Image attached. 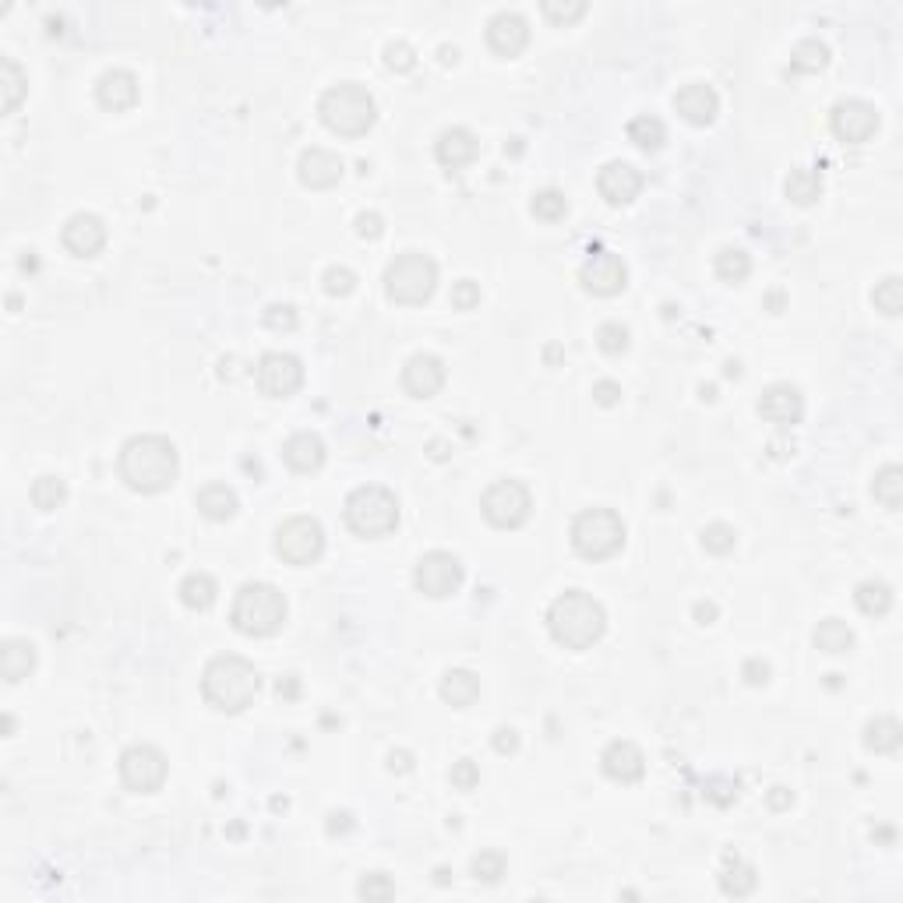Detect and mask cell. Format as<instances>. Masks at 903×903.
Here are the masks:
<instances>
[{
  "mask_svg": "<svg viewBox=\"0 0 903 903\" xmlns=\"http://www.w3.org/2000/svg\"><path fill=\"white\" fill-rule=\"evenodd\" d=\"M180 477V452L166 434H135L120 448V480L138 494H163Z\"/></svg>",
  "mask_w": 903,
  "mask_h": 903,
  "instance_id": "1",
  "label": "cell"
},
{
  "mask_svg": "<svg viewBox=\"0 0 903 903\" xmlns=\"http://www.w3.org/2000/svg\"><path fill=\"white\" fill-rule=\"evenodd\" d=\"M547 628H551V639L558 646H565V650H590V646H597L604 639L607 611L590 593L565 590L547 607Z\"/></svg>",
  "mask_w": 903,
  "mask_h": 903,
  "instance_id": "2",
  "label": "cell"
},
{
  "mask_svg": "<svg viewBox=\"0 0 903 903\" xmlns=\"http://www.w3.org/2000/svg\"><path fill=\"white\" fill-rule=\"evenodd\" d=\"M262 688V678L254 671L251 660L237 657V653H219L205 664L202 674V695L216 713H244Z\"/></svg>",
  "mask_w": 903,
  "mask_h": 903,
  "instance_id": "3",
  "label": "cell"
},
{
  "mask_svg": "<svg viewBox=\"0 0 903 903\" xmlns=\"http://www.w3.org/2000/svg\"><path fill=\"white\" fill-rule=\"evenodd\" d=\"M318 117L332 135L360 138V135H367L374 127V120H378V103H374V96L364 89V85L339 82L321 96Z\"/></svg>",
  "mask_w": 903,
  "mask_h": 903,
  "instance_id": "4",
  "label": "cell"
},
{
  "mask_svg": "<svg viewBox=\"0 0 903 903\" xmlns=\"http://www.w3.org/2000/svg\"><path fill=\"white\" fill-rule=\"evenodd\" d=\"M230 621L247 639H269L286 621V597L272 583H244L233 597Z\"/></svg>",
  "mask_w": 903,
  "mask_h": 903,
  "instance_id": "5",
  "label": "cell"
},
{
  "mask_svg": "<svg viewBox=\"0 0 903 903\" xmlns=\"http://www.w3.org/2000/svg\"><path fill=\"white\" fill-rule=\"evenodd\" d=\"M343 519H346V526L364 540L389 537V533L399 526V498L389 491V487L364 484L346 498Z\"/></svg>",
  "mask_w": 903,
  "mask_h": 903,
  "instance_id": "6",
  "label": "cell"
},
{
  "mask_svg": "<svg viewBox=\"0 0 903 903\" xmlns=\"http://www.w3.org/2000/svg\"><path fill=\"white\" fill-rule=\"evenodd\" d=\"M572 551L586 561H607L625 547V523L614 508H586L572 519Z\"/></svg>",
  "mask_w": 903,
  "mask_h": 903,
  "instance_id": "7",
  "label": "cell"
},
{
  "mask_svg": "<svg viewBox=\"0 0 903 903\" xmlns=\"http://www.w3.org/2000/svg\"><path fill=\"white\" fill-rule=\"evenodd\" d=\"M434 286H438V265L424 251L396 254L389 262V269H385V293L396 304H406V307L427 304Z\"/></svg>",
  "mask_w": 903,
  "mask_h": 903,
  "instance_id": "8",
  "label": "cell"
},
{
  "mask_svg": "<svg viewBox=\"0 0 903 903\" xmlns=\"http://www.w3.org/2000/svg\"><path fill=\"white\" fill-rule=\"evenodd\" d=\"M480 512H484V519L494 526V530H519L533 512L530 487H526L523 480H512V477L494 480V484L484 491V498H480Z\"/></svg>",
  "mask_w": 903,
  "mask_h": 903,
  "instance_id": "9",
  "label": "cell"
},
{
  "mask_svg": "<svg viewBox=\"0 0 903 903\" xmlns=\"http://www.w3.org/2000/svg\"><path fill=\"white\" fill-rule=\"evenodd\" d=\"M325 551V530L311 515H293L276 530V554L286 565H314Z\"/></svg>",
  "mask_w": 903,
  "mask_h": 903,
  "instance_id": "10",
  "label": "cell"
},
{
  "mask_svg": "<svg viewBox=\"0 0 903 903\" xmlns=\"http://www.w3.org/2000/svg\"><path fill=\"white\" fill-rule=\"evenodd\" d=\"M463 579H466V568L452 551H427L424 558L417 561V568H413V583H417V590L431 600L456 597Z\"/></svg>",
  "mask_w": 903,
  "mask_h": 903,
  "instance_id": "11",
  "label": "cell"
},
{
  "mask_svg": "<svg viewBox=\"0 0 903 903\" xmlns=\"http://www.w3.org/2000/svg\"><path fill=\"white\" fill-rule=\"evenodd\" d=\"M170 762L156 745H131L120 755V780L131 794H156L166 784Z\"/></svg>",
  "mask_w": 903,
  "mask_h": 903,
  "instance_id": "12",
  "label": "cell"
},
{
  "mask_svg": "<svg viewBox=\"0 0 903 903\" xmlns=\"http://www.w3.org/2000/svg\"><path fill=\"white\" fill-rule=\"evenodd\" d=\"M254 385H258L262 396L286 399L304 385V364H300V357H293V353L272 350L258 360V367H254Z\"/></svg>",
  "mask_w": 903,
  "mask_h": 903,
  "instance_id": "13",
  "label": "cell"
},
{
  "mask_svg": "<svg viewBox=\"0 0 903 903\" xmlns=\"http://www.w3.org/2000/svg\"><path fill=\"white\" fill-rule=\"evenodd\" d=\"M833 135L847 145H861L879 131V110L865 99H840L829 113Z\"/></svg>",
  "mask_w": 903,
  "mask_h": 903,
  "instance_id": "14",
  "label": "cell"
},
{
  "mask_svg": "<svg viewBox=\"0 0 903 903\" xmlns=\"http://www.w3.org/2000/svg\"><path fill=\"white\" fill-rule=\"evenodd\" d=\"M579 283L593 293V297H614L628 286V269L614 251H597L593 258H586V265L579 269Z\"/></svg>",
  "mask_w": 903,
  "mask_h": 903,
  "instance_id": "15",
  "label": "cell"
},
{
  "mask_svg": "<svg viewBox=\"0 0 903 903\" xmlns=\"http://www.w3.org/2000/svg\"><path fill=\"white\" fill-rule=\"evenodd\" d=\"M445 378V360L434 357V353H413L403 367V389L413 399H434L441 392V385H445Z\"/></svg>",
  "mask_w": 903,
  "mask_h": 903,
  "instance_id": "16",
  "label": "cell"
},
{
  "mask_svg": "<svg viewBox=\"0 0 903 903\" xmlns=\"http://www.w3.org/2000/svg\"><path fill=\"white\" fill-rule=\"evenodd\" d=\"M600 769H604V777L614 780V784H639L646 777V755L635 741H611L600 755Z\"/></svg>",
  "mask_w": 903,
  "mask_h": 903,
  "instance_id": "17",
  "label": "cell"
},
{
  "mask_svg": "<svg viewBox=\"0 0 903 903\" xmlns=\"http://www.w3.org/2000/svg\"><path fill=\"white\" fill-rule=\"evenodd\" d=\"M60 240L75 258H96L106 247V223L96 212H75L60 230Z\"/></svg>",
  "mask_w": 903,
  "mask_h": 903,
  "instance_id": "18",
  "label": "cell"
},
{
  "mask_svg": "<svg viewBox=\"0 0 903 903\" xmlns=\"http://www.w3.org/2000/svg\"><path fill=\"white\" fill-rule=\"evenodd\" d=\"M346 173V163L336 156V152L329 149H304L300 152V163H297V177L304 187H311V191H329V187H336L339 180H343Z\"/></svg>",
  "mask_w": 903,
  "mask_h": 903,
  "instance_id": "19",
  "label": "cell"
},
{
  "mask_svg": "<svg viewBox=\"0 0 903 903\" xmlns=\"http://www.w3.org/2000/svg\"><path fill=\"white\" fill-rule=\"evenodd\" d=\"M597 191L600 198H604L607 205H614V209H621V205L635 202L642 191V173L635 170L632 163H621V159H614V163H607L604 170L597 173Z\"/></svg>",
  "mask_w": 903,
  "mask_h": 903,
  "instance_id": "20",
  "label": "cell"
},
{
  "mask_svg": "<svg viewBox=\"0 0 903 903\" xmlns=\"http://www.w3.org/2000/svg\"><path fill=\"white\" fill-rule=\"evenodd\" d=\"M759 417L766 420V424H777V427L801 424V417H805V396H801L794 385H784V381H780V385H769L759 399Z\"/></svg>",
  "mask_w": 903,
  "mask_h": 903,
  "instance_id": "21",
  "label": "cell"
},
{
  "mask_svg": "<svg viewBox=\"0 0 903 903\" xmlns=\"http://www.w3.org/2000/svg\"><path fill=\"white\" fill-rule=\"evenodd\" d=\"M530 43V25H526L523 15L515 11H498V15L487 22V46H491L498 57H519Z\"/></svg>",
  "mask_w": 903,
  "mask_h": 903,
  "instance_id": "22",
  "label": "cell"
},
{
  "mask_svg": "<svg viewBox=\"0 0 903 903\" xmlns=\"http://www.w3.org/2000/svg\"><path fill=\"white\" fill-rule=\"evenodd\" d=\"M434 156L445 170H466L480 156V142L470 127H445L434 142Z\"/></svg>",
  "mask_w": 903,
  "mask_h": 903,
  "instance_id": "23",
  "label": "cell"
},
{
  "mask_svg": "<svg viewBox=\"0 0 903 903\" xmlns=\"http://www.w3.org/2000/svg\"><path fill=\"white\" fill-rule=\"evenodd\" d=\"M674 110L681 113V117L688 120V124L695 127H706L717 120L720 113V96L713 85L706 82H692L685 85V89H678V96H674Z\"/></svg>",
  "mask_w": 903,
  "mask_h": 903,
  "instance_id": "24",
  "label": "cell"
},
{
  "mask_svg": "<svg viewBox=\"0 0 903 903\" xmlns=\"http://www.w3.org/2000/svg\"><path fill=\"white\" fill-rule=\"evenodd\" d=\"M96 99L103 110H113V113L131 110V106L138 103V78L124 68L103 71L96 82Z\"/></svg>",
  "mask_w": 903,
  "mask_h": 903,
  "instance_id": "25",
  "label": "cell"
},
{
  "mask_svg": "<svg viewBox=\"0 0 903 903\" xmlns=\"http://www.w3.org/2000/svg\"><path fill=\"white\" fill-rule=\"evenodd\" d=\"M325 441H321V434L314 431H297L290 441L283 445V459L290 470L297 473H318L321 466H325Z\"/></svg>",
  "mask_w": 903,
  "mask_h": 903,
  "instance_id": "26",
  "label": "cell"
},
{
  "mask_svg": "<svg viewBox=\"0 0 903 903\" xmlns=\"http://www.w3.org/2000/svg\"><path fill=\"white\" fill-rule=\"evenodd\" d=\"M36 671V646L25 639H8L0 646V674L8 685H18L22 678Z\"/></svg>",
  "mask_w": 903,
  "mask_h": 903,
  "instance_id": "27",
  "label": "cell"
},
{
  "mask_svg": "<svg viewBox=\"0 0 903 903\" xmlns=\"http://www.w3.org/2000/svg\"><path fill=\"white\" fill-rule=\"evenodd\" d=\"M441 699L448 702L452 709H466L477 702L480 695V678L473 671H466V667H452V671H445V678H441Z\"/></svg>",
  "mask_w": 903,
  "mask_h": 903,
  "instance_id": "28",
  "label": "cell"
},
{
  "mask_svg": "<svg viewBox=\"0 0 903 903\" xmlns=\"http://www.w3.org/2000/svg\"><path fill=\"white\" fill-rule=\"evenodd\" d=\"M195 501H198V512H202L205 519H212V523H226V519H233L240 508L237 491L226 484H205Z\"/></svg>",
  "mask_w": 903,
  "mask_h": 903,
  "instance_id": "29",
  "label": "cell"
},
{
  "mask_svg": "<svg viewBox=\"0 0 903 903\" xmlns=\"http://www.w3.org/2000/svg\"><path fill=\"white\" fill-rule=\"evenodd\" d=\"M180 600H184V607H191V611H209L212 604H216V579H212L209 572H187L184 579H180Z\"/></svg>",
  "mask_w": 903,
  "mask_h": 903,
  "instance_id": "30",
  "label": "cell"
},
{
  "mask_svg": "<svg viewBox=\"0 0 903 903\" xmlns=\"http://www.w3.org/2000/svg\"><path fill=\"white\" fill-rule=\"evenodd\" d=\"M812 642H815V650L829 653V657H840V653L854 650V628L840 618H826V621H819Z\"/></svg>",
  "mask_w": 903,
  "mask_h": 903,
  "instance_id": "31",
  "label": "cell"
},
{
  "mask_svg": "<svg viewBox=\"0 0 903 903\" xmlns=\"http://www.w3.org/2000/svg\"><path fill=\"white\" fill-rule=\"evenodd\" d=\"M784 195L794 205H815L822 198V173L815 166H798L784 180Z\"/></svg>",
  "mask_w": 903,
  "mask_h": 903,
  "instance_id": "32",
  "label": "cell"
},
{
  "mask_svg": "<svg viewBox=\"0 0 903 903\" xmlns=\"http://www.w3.org/2000/svg\"><path fill=\"white\" fill-rule=\"evenodd\" d=\"M903 741V727L896 717H875L865 724V748L875 755H889L896 752Z\"/></svg>",
  "mask_w": 903,
  "mask_h": 903,
  "instance_id": "33",
  "label": "cell"
},
{
  "mask_svg": "<svg viewBox=\"0 0 903 903\" xmlns=\"http://www.w3.org/2000/svg\"><path fill=\"white\" fill-rule=\"evenodd\" d=\"M872 498L879 501L886 512H900L903 505V470L896 463L882 466L872 480Z\"/></svg>",
  "mask_w": 903,
  "mask_h": 903,
  "instance_id": "34",
  "label": "cell"
},
{
  "mask_svg": "<svg viewBox=\"0 0 903 903\" xmlns=\"http://www.w3.org/2000/svg\"><path fill=\"white\" fill-rule=\"evenodd\" d=\"M25 92H29V78L18 68V60H0V96H4V113H15L22 106Z\"/></svg>",
  "mask_w": 903,
  "mask_h": 903,
  "instance_id": "35",
  "label": "cell"
},
{
  "mask_svg": "<svg viewBox=\"0 0 903 903\" xmlns=\"http://www.w3.org/2000/svg\"><path fill=\"white\" fill-rule=\"evenodd\" d=\"M854 604H858V611L868 614V618H882V614L893 607V590H889V583H882V579H868V583H861L858 593H854Z\"/></svg>",
  "mask_w": 903,
  "mask_h": 903,
  "instance_id": "36",
  "label": "cell"
},
{
  "mask_svg": "<svg viewBox=\"0 0 903 903\" xmlns=\"http://www.w3.org/2000/svg\"><path fill=\"white\" fill-rule=\"evenodd\" d=\"M628 142L639 145L642 152H657L660 145L667 142V127H664V120H660V117H650V113H646V117L628 120Z\"/></svg>",
  "mask_w": 903,
  "mask_h": 903,
  "instance_id": "37",
  "label": "cell"
},
{
  "mask_svg": "<svg viewBox=\"0 0 903 903\" xmlns=\"http://www.w3.org/2000/svg\"><path fill=\"white\" fill-rule=\"evenodd\" d=\"M829 64V46L822 39H801L791 53V68L801 71V75H819Z\"/></svg>",
  "mask_w": 903,
  "mask_h": 903,
  "instance_id": "38",
  "label": "cell"
},
{
  "mask_svg": "<svg viewBox=\"0 0 903 903\" xmlns=\"http://www.w3.org/2000/svg\"><path fill=\"white\" fill-rule=\"evenodd\" d=\"M755 882H759V875H755V868L748 861L727 858V868L720 872V889L727 896H748L755 889Z\"/></svg>",
  "mask_w": 903,
  "mask_h": 903,
  "instance_id": "39",
  "label": "cell"
},
{
  "mask_svg": "<svg viewBox=\"0 0 903 903\" xmlns=\"http://www.w3.org/2000/svg\"><path fill=\"white\" fill-rule=\"evenodd\" d=\"M713 269H717V276L724 279V283L738 286V283H745L748 272H752V258H748L741 247H724V251L717 254V265H713Z\"/></svg>",
  "mask_w": 903,
  "mask_h": 903,
  "instance_id": "40",
  "label": "cell"
},
{
  "mask_svg": "<svg viewBox=\"0 0 903 903\" xmlns=\"http://www.w3.org/2000/svg\"><path fill=\"white\" fill-rule=\"evenodd\" d=\"M32 505L39 508V512H53V508H60L64 501H68V484L60 477H39L36 484H32L29 491Z\"/></svg>",
  "mask_w": 903,
  "mask_h": 903,
  "instance_id": "41",
  "label": "cell"
},
{
  "mask_svg": "<svg viewBox=\"0 0 903 903\" xmlns=\"http://www.w3.org/2000/svg\"><path fill=\"white\" fill-rule=\"evenodd\" d=\"M533 216L544 219V223H558V219L568 216V198L561 195V191H554V187H547V191H537L530 202Z\"/></svg>",
  "mask_w": 903,
  "mask_h": 903,
  "instance_id": "42",
  "label": "cell"
},
{
  "mask_svg": "<svg viewBox=\"0 0 903 903\" xmlns=\"http://www.w3.org/2000/svg\"><path fill=\"white\" fill-rule=\"evenodd\" d=\"M872 300H875V307H879L882 314L896 318V314L903 311V279L900 276H886L879 286H875Z\"/></svg>",
  "mask_w": 903,
  "mask_h": 903,
  "instance_id": "43",
  "label": "cell"
},
{
  "mask_svg": "<svg viewBox=\"0 0 903 903\" xmlns=\"http://www.w3.org/2000/svg\"><path fill=\"white\" fill-rule=\"evenodd\" d=\"M505 868H508V861H505V854H501V851H480L477 858H473L470 872H473V879H477V882H487V886H494V882H501Z\"/></svg>",
  "mask_w": 903,
  "mask_h": 903,
  "instance_id": "44",
  "label": "cell"
},
{
  "mask_svg": "<svg viewBox=\"0 0 903 903\" xmlns=\"http://www.w3.org/2000/svg\"><path fill=\"white\" fill-rule=\"evenodd\" d=\"M734 544H738V533H734V526L709 523L706 530H702V547H706L709 554H731Z\"/></svg>",
  "mask_w": 903,
  "mask_h": 903,
  "instance_id": "45",
  "label": "cell"
},
{
  "mask_svg": "<svg viewBox=\"0 0 903 903\" xmlns=\"http://www.w3.org/2000/svg\"><path fill=\"white\" fill-rule=\"evenodd\" d=\"M628 329L621 325V321H607V325H600L597 329V346L600 353H607V357H618V353L628 350Z\"/></svg>",
  "mask_w": 903,
  "mask_h": 903,
  "instance_id": "46",
  "label": "cell"
},
{
  "mask_svg": "<svg viewBox=\"0 0 903 903\" xmlns=\"http://www.w3.org/2000/svg\"><path fill=\"white\" fill-rule=\"evenodd\" d=\"M357 893H360V900H367V903L392 900V896H396V882H392L385 872H367L364 879H360Z\"/></svg>",
  "mask_w": 903,
  "mask_h": 903,
  "instance_id": "47",
  "label": "cell"
},
{
  "mask_svg": "<svg viewBox=\"0 0 903 903\" xmlns=\"http://www.w3.org/2000/svg\"><path fill=\"white\" fill-rule=\"evenodd\" d=\"M544 18L554 25H572L586 15V0H572V4H561V0H544Z\"/></svg>",
  "mask_w": 903,
  "mask_h": 903,
  "instance_id": "48",
  "label": "cell"
},
{
  "mask_svg": "<svg viewBox=\"0 0 903 903\" xmlns=\"http://www.w3.org/2000/svg\"><path fill=\"white\" fill-rule=\"evenodd\" d=\"M321 283H325V293H329V297H350V293L357 290V276H353V269H346V265L325 269Z\"/></svg>",
  "mask_w": 903,
  "mask_h": 903,
  "instance_id": "49",
  "label": "cell"
},
{
  "mask_svg": "<svg viewBox=\"0 0 903 903\" xmlns=\"http://www.w3.org/2000/svg\"><path fill=\"white\" fill-rule=\"evenodd\" d=\"M385 68L396 71V75H406V71L417 68V50H413L410 43H403V39H399V43H389L385 46Z\"/></svg>",
  "mask_w": 903,
  "mask_h": 903,
  "instance_id": "50",
  "label": "cell"
},
{
  "mask_svg": "<svg viewBox=\"0 0 903 903\" xmlns=\"http://www.w3.org/2000/svg\"><path fill=\"white\" fill-rule=\"evenodd\" d=\"M448 780H452V787H456V791H473V787L480 784L477 762H473V759L452 762V769H448Z\"/></svg>",
  "mask_w": 903,
  "mask_h": 903,
  "instance_id": "51",
  "label": "cell"
},
{
  "mask_svg": "<svg viewBox=\"0 0 903 903\" xmlns=\"http://www.w3.org/2000/svg\"><path fill=\"white\" fill-rule=\"evenodd\" d=\"M452 307L456 311H473V307H480V286L473 283V279H459V283H452Z\"/></svg>",
  "mask_w": 903,
  "mask_h": 903,
  "instance_id": "52",
  "label": "cell"
},
{
  "mask_svg": "<svg viewBox=\"0 0 903 903\" xmlns=\"http://www.w3.org/2000/svg\"><path fill=\"white\" fill-rule=\"evenodd\" d=\"M265 325H269L272 332H293L297 329V311H293L290 304H272L269 311H265Z\"/></svg>",
  "mask_w": 903,
  "mask_h": 903,
  "instance_id": "53",
  "label": "cell"
},
{
  "mask_svg": "<svg viewBox=\"0 0 903 903\" xmlns=\"http://www.w3.org/2000/svg\"><path fill=\"white\" fill-rule=\"evenodd\" d=\"M357 233L364 240H378L381 233H385V223H381L378 212H360V216H357Z\"/></svg>",
  "mask_w": 903,
  "mask_h": 903,
  "instance_id": "54",
  "label": "cell"
},
{
  "mask_svg": "<svg viewBox=\"0 0 903 903\" xmlns=\"http://www.w3.org/2000/svg\"><path fill=\"white\" fill-rule=\"evenodd\" d=\"M741 674H745L748 685H766V681H769V664L762 657H752V660H745Z\"/></svg>",
  "mask_w": 903,
  "mask_h": 903,
  "instance_id": "55",
  "label": "cell"
},
{
  "mask_svg": "<svg viewBox=\"0 0 903 903\" xmlns=\"http://www.w3.org/2000/svg\"><path fill=\"white\" fill-rule=\"evenodd\" d=\"M593 399H597L600 406H614L621 399V385L618 381H597V385H593Z\"/></svg>",
  "mask_w": 903,
  "mask_h": 903,
  "instance_id": "56",
  "label": "cell"
},
{
  "mask_svg": "<svg viewBox=\"0 0 903 903\" xmlns=\"http://www.w3.org/2000/svg\"><path fill=\"white\" fill-rule=\"evenodd\" d=\"M494 752H501V755L519 752V734H515L512 727H498V731H494Z\"/></svg>",
  "mask_w": 903,
  "mask_h": 903,
  "instance_id": "57",
  "label": "cell"
},
{
  "mask_svg": "<svg viewBox=\"0 0 903 903\" xmlns=\"http://www.w3.org/2000/svg\"><path fill=\"white\" fill-rule=\"evenodd\" d=\"M766 801H769V808H777V812H780V808H791L794 805V794L787 791V787H773Z\"/></svg>",
  "mask_w": 903,
  "mask_h": 903,
  "instance_id": "58",
  "label": "cell"
},
{
  "mask_svg": "<svg viewBox=\"0 0 903 903\" xmlns=\"http://www.w3.org/2000/svg\"><path fill=\"white\" fill-rule=\"evenodd\" d=\"M389 769H392V773H410V769H413V755L410 752H392L389 755Z\"/></svg>",
  "mask_w": 903,
  "mask_h": 903,
  "instance_id": "59",
  "label": "cell"
},
{
  "mask_svg": "<svg viewBox=\"0 0 903 903\" xmlns=\"http://www.w3.org/2000/svg\"><path fill=\"white\" fill-rule=\"evenodd\" d=\"M353 815L350 812H332L329 815V833H339V829H350L353 826Z\"/></svg>",
  "mask_w": 903,
  "mask_h": 903,
  "instance_id": "60",
  "label": "cell"
},
{
  "mask_svg": "<svg viewBox=\"0 0 903 903\" xmlns=\"http://www.w3.org/2000/svg\"><path fill=\"white\" fill-rule=\"evenodd\" d=\"M695 618H699V625H709L717 618V604H695Z\"/></svg>",
  "mask_w": 903,
  "mask_h": 903,
  "instance_id": "61",
  "label": "cell"
}]
</instances>
